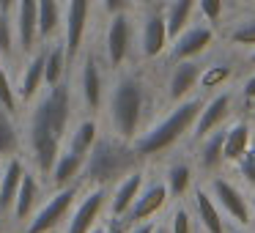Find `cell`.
<instances>
[{
  "mask_svg": "<svg viewBox=\"0 0 255 233\" xmlns=\"http://www.w3.org/2000/svg\"><path fill=\"white\" fill-rule=\"evenodd\" d=\"M72 113H74V94L72 83H63L47 88L33 105L28 118V148L33 159V170L39 176H50L58 154L63 151L69 126H72Z\"/></svg>",
  "mask_w": 255,
  "mask_h": 233,
  "instance_id": "obj_1",
  "label": "cell"
},
{
  "mask_svg": "<svg viewBox=\"0 0 255 233\" xmlns=\"http://www.w3.org/2000/svg\"><path fill=\"white\" fill-rule=\"evenodd\" d=\"M137 162L140 156L132 143L116 137V134L99 137L85 156L80 184H85V187H110V184L121 181L127 173H132L137 167Z\"/></svg>",
  "mask_w": 255,
  "mask_h": 233,
  "instance_id": "obj_2",
  "label": "cell"
},
{
  "mask_svg": "<svg viewBox=\"0 0 255 233\" xmlns=\"http://www.w3.org/2000/svg\"><path fill=\"white\" fill-rule=\"evenodd\" d=\"M145 83L137 77V74H121L116 80L110 91V126L113 134L127 143H134V137L140 134V126H143V116H145Z\"/></svg>",
  "mask_w": 255,
  "mask_h": 233,
  "instance_id": "obj_3",
  "label": "cell"
},
{
  "mask_svg": "<svg viewBox=\"0 0 255 233\" xmlns=\"http://www.w3.org/2000/svg\"><path fill=\"white\" fill-rule=\"evenodd\" d=\"M200 107H203V102L192 99V96L178 102L162 121H156L154 126H148L145 132H140L137 137H134L132 145H134V151H137V156L140 159H148V156H156V154H162V151L173 148L184 134L192 132Z\"/></svg>",
  "mask_w": 255,
  "mask_h": 233,
  "instance_id": "obj_4",
  "label": "cell"
},
{
  "mask_svg": "<svg viewBox=\"0 0 255 233\" xmlns=\"http://www.w3.org/2000/svg\"><path fill=\"white\" fill-rule=\"evenodd\" d=\"M77 195H80V184H69V187L55 189V195L44 203H39V209L30 214L25 233H52L69 217L72 206L77 203Z\"/></svg>",
  "mask_w": 255,
  "mask_h": 233,
  "instance_id": "obj_5",
  "label": "cell"
},
{
  "mask_svg": "<svg viewBox=\"0 0 255 233\" xmlns=\"http://www.w3.org/2000/svg\"><path fill=\"white\" fill-rule=\"evenodd\" d=\"M209 192H211V198L217 200L220 211L233 222V225L247 228L250 222H253V203H250L247 195H244L233 181H228V178H222V176H214L209 184Z\"/></svg>",
  "mask_w": 255,
  "mask_h": 233,
  "instance_id": "obj_6",
  "label": "cell"
},
{
  "mask_svg": "<svg viewBox=\"0 0 255 233\" xmlns=\"http://www.w3.org/2000/svg\"><path fill=\"white\" fill-rule=\"evenodd\" d=\"M107 187H88V192L80 198V203L72 206L66 222V233H91L99 225V217L107 206Z\"/></svg>",
  "mask_w": 255,
  "mask_h": 233,
  "instance_id": "obj_7",
  "label": "cell"
},
{
  "mask_svg": "<svg viewBox=\"0 0 255 233\" xmlns=\"http://www.w3.org/2000/svg\"><path fill=\"white\" fill-rule=\"evenodd\" d=\"M129 50H132V19L127 11H118L110 17L105 36V55L110 69H121L124 61L129 58Z\"/></svg>",
  "mask_w": 255,
  "mask_h": 233,
  "instance_id": "obj_8",
  "label": "cell"
},
{
  "mask_svg": "<svg viewBox=\"0 0 255 233\" xmlns=\"http://www.w3.org/2000/svg\"><path fill=\"white\" fill-rule=\"evenodd\" d=\"M91 17V0H66V22H63V47L69 61L80 55Z\"/></svg>",
  "mask_w": 255,
  "mask_h": 233,
  "instance_id": "obj_9",
  "label": "cell"
},
{
  "mask_svg": "<svg viewBox=\"0 0 255 233\" xmlns=\"http://www.w3.org/2000/svg\"><path fill=\"white\" fill-rule=\"evenodd\" d=\"M170 200V192H167L165 181H151V184H143L137 200L132 203V209L127 211L124 222L127 225H134V222H145V220H154L162 209L167 206Z\"/></svg>",
  "mask_w": 255,
  "mask_h": 233,
  "instance_id": "obj_10",
  "label": "cell"
},
{
  "mask_svg": "<svg viewBox=\"0 0 255 233\" xmlns=\"http://www.w3.org/2000/svg\"><path fill=\"white\" fill-rule=\"evenodd\" d=\"M211 44H214V30H211V25H189L187 30H181L173 39L170 58L173 61H195Z\"/></svg>",
  "mask_w": 255,
  "mask_h": 233,
  "instance_id": "obj_11",
  "label": "cell"
},
{
  "mask_svg": "<svg viewBox=\"0 0 255 233\" xmlns=\"http://www.w3.org/2000/svg\"><path fill=\"white\" fill-rule=\"evenodd\" d=\"M231 102H233V94H231V91H220V94H214L209 102H203L198 118H195L192 137H195V140H203L206 134H211L214 129H220L222 121L231 116Z\"/></svg>",
  "mask_w": 255,
  "mask_h": 233,
  "instance_id": "obj_12",
  "label": "cell"
},
{
  "mask_svg": "<svg viewBox=\"0 0 255 233\" xmlns=\"http://www.w3.org/2000/svg\"><path fill=\"white\" fill-rule=\"evenodd\" d=\"M14 39L22 52H33L39 44V8L36 0H17L14 6Z\"/></svg>",
  "mask_w": 255,
  "mask_h": 233,
  "instance_id": "obj_13",
  "label": "cell"
},
{
  "mask_svg": "<svg viewBox=\"0 0 255 233\" xmlns=\"http://www.w3.org/2000/svg\"><path fill=\"white\" fill-rule=\"evenodd\" d=\"M80 99H83L85 110L96 113L105 102V77L96 55H85L83 58V69H80Z\"/></svg>",
  "mask_w": 255,
  "mask_h": 233,
  "instance_id": "obj_14",
  "label": "cell"
},
{
  "mask_svg": "<svg viewBox=\"0 0 255 233\" xmlns=\"http://www.w3.org/2000/svg\"><path fill=\"white\" fill-rule=\"evenodd\" d=\"M167 41H170V36H167L165 14L151 11L143 19V28H140V52H143V58H148V61L159 58L167 50Z\"/></svg>",
  "mask_w": 255,
  "mask_h": 233,
  "instance_id": "obj_15",
  "label": "cell"
},
{
  "mask_svg": "<svg viewBox=\"0 0 255 233\" xmlns=\"http://www.w3.org/2000/svg\"><path fill=\"white\" fill-rule=\"evenodd\" d=\"M192 214L198 220V225L203 228V233H228L225 214L220 211L217 200L211 198V192L206 187H195L192 192Z\"/></svg>",
  "mask_w": 255,
  "mask_h": 233,
  "instance_id": "obj_16",
  "label": "cell"
},
{
  "mask_svg": "<svg viewBox=\"0 0 255 233\" xmlns=\"http://www.w3.org/2000/svg\"><path fill=\"white\" fill-rule=\"evenodd\" d=\"M44 55H47V47L41 50H33L25 63L22 74H19V83H17V99L19 105H28L39 96L41 85H44Z\"/></svg>",
  "mask_w": 255,
  "mask_h": 233,
  "instance_id": "obj_17",
  "label": "cell"
},
{
  "mask_svg": "<svg viewBox=\"0 0 255 233\" xmlns=\"http://www.w3.org/2000/svg\"><path fill=\"white\" fill-rule=\"evenodd\" d=\"M200 63L198 61H176L170 77H167V99L173 105L184 102L195 88H198V80H200Z\"/></svg>",
  "mask_w": 255,
  "mask_h": 233,
  "instance_id": "obj_18",
  "label": "cell"
},
{
  "mask_svg": "<svg viewBox=\"0 0 255 233\" xmlns=\"http://www.w3.org/2000/svg\"><path fill=\"white\" fill-rule=\"evenodd\" d=\"M143 184H145V178L140 170H132V173H127L121 181H116V189H113V195L107 198V203H110V217L124 220L127 211L132 209V203L137 200Z\"/></svg>",
  "mask_w": 255,
  "mask_h": 233,
  "instance_id": "obj_19",
  "label": "cell"
},
{
  "mask_svg": "<svg viewBox=\"0 0 255 233\" xmlns=\"http://www.w3.org/2000/svg\"><path fill=\"white\" fill-rule=\"evenodd\" d=\"M39 195H41L39 173L25 167L22 181H19V189H17V198H14V206H11V220L28 222L30 214H33V209L39 206Z\"/></svg>",
  "mask_w": 255,
  "mask_h": 233,
  "instance_id": "obj_20",
  "label": "cell"
},
{
  "mask_svg": "<svg viewBox=\"0 0 255 233\" xmlns=\"http://www.w3.org/2000/svg\"><path fill=\"white\" fill-rule=\"evenodd\" d=\"M25 167L28 165L19 156H8L3 170H0V217L11 214V206H14V198H17V189H19V181H22Z\"/></svg>",
  "mask_w": 255,
  "mask_h": 233,
  "instance_id": "obj_21",
  "label": "cell"
},
{
  "mask_svg": "<svg viewBox=\"0 0 255 233\" xmlns=\"http://www.w3.org/2000/svg\"><path fill=\"white\" fill-rule=\"evenodd\" d=\"M253 145V126L247 121H233L231 126H225V140H222V156L225 162L236 165L247 148Z\"/></svg>",
  "mask_w": 255,
  "mask_h": 233,
  "instance_id": "obj_22",
  "label": "cell"
},
{
  "mask_svg": "<svg viewBox=\"0 0 255 233\" xmlns=\"http://www.w3.org/2000/svg\"><path fill=\"white\" fill-rule=\"evenodd\" d=\"M83 165H85V156H80V154H74V151L63 148L61 154H58L52 170H50V184L55 189L69 187V184H80L77 178L83 176Z\"/></svg>",
  "mask_w": 255,
  "mask_h": 233,
  "instance_id": "obj_23",
  "label": "cell"
},
{
  "mask_svg": "<svg viewBox=\"0 0 255 233\" xmlns=\"http://www.w3.org/2000/svg\"><path fill=\"white\" fill-rule=\"evenodd\" d=\"M222 140H225V129H214L211 134H206L203 140H200V154H198V165L203 173H214L217 167L225 162V156H222Z\"/></svg>",
  "mask_w": 255,
  "mask_h": 233,
  "instance_id": "obj_24",
  "label": "cell"
},
{
  "mask_svg": "<svg viewBox=\"0 0 255 233\" xmlns=\"http://www.w3.org/2000/svg\"><path fill=\"white\" fill-rule=\"evenodd\" d=\"M195 8H198V0H170V6H167V11H165L170 41L176 39L181 30L189 28V22H192V17H195Z\"/></svg>",
  "mask_w": 255,
  "mask_h": 233,
  "instance_id": "obj_25",
  "label": "cell"
},
{
  "mask_svg": "<svg viewBox=\"0 0 255 233\" xmlns=\"http://www.w3.org/2000/svg\"><path fill=\"white\" fill-rule=\"evenodd\" d=\"M96 140H99V123H96L94 118H83V121L69 132L66 148L74 151V154H80V156H88V151L94 148Z\"/></svg>",
  "mask_w": 255,
  "mask_h": 233,
  "instance_id": "obj_26",
  "label": "cell"
},
{
  "mask_svg": "<svg viewBox=\"0 0 255 233\" xmlns=\"http://www.w3.org/2000/svg\"><path fill=\"white\" fill-rule=\"evenodd\" d=\"M69 55H66V47H63V41H58V44H52L50 50H47L44 55V85L47 88H52V85L63 83L66 80V66H69Z\"/></svg>",
  "mask_w": 255,
  "mask_h": 233,
  "instance_id": "obj_27",
  "label": "cell"
},
{
  "mask_svg": "<svg viewBox=\"0 0 255 233\" xmlns=\"http://www.w3.org/2000/svg\"><path fill=\"white\" fill-rule=\"evenodd\" d=\"M19 145H22V137H19V129L14 116L0 105V159H8V156L19 154Z\"/></svg>",
  "mask_w": 255,
  "mask_h": 233,
  "instance_id": "obj_28",
  "label": "cell"
},
{
  "mask_svg": "<svg viewBox=\"0 0 255 233\" xmlns=\"http://www.w3.org/2000/svg\"><path fill=\"white\" fill-rule=\"evenodd\" d=\"M192 181H195V170L187 162H173L165 173V187L170 192V198H176V200L184 198L192 189Z\"/></svg>",
  "mask_w": 255,
  "mask_h": 233,
  "instance_id": "obj_29",
  "label": "cell"
},
{
  "mask_svg": "<svg viewBox=\"0 0 255 233\" xmlns=\"http://www.w3.org/2000/svg\"><path fill=\"white\" fill-rule=\"evenodd\" d=\"M39 8V39L47 41L61 28V0H36Z\"/></svg>",
  "mask_w": 255,
  "mask_h": 233,
  "instance_id": "obj_30",
  "label": "cell"
},
{
  "mask_svg": "<svg viewBox=\"0 0 255 233\" xmlns=\"http://www.w3.org/2000/svg\"><path fill=\"white\" fill-rule=\"evenodd\" d=\"M233 77V66L228 63H211V66L200 69V80H198V88L203 91H217Z\"/></svg>",
  "mask_w": 255,
  "mask_h": 233,
  "instance_id": "obj_31",
  "label": "cell"
},
{
  "mask_svg": "<svg viewBox=\"0 0 255 233\" xmlns=\"http://www.w3.org/2000/svg\"><path fill=\"white\" fill-rule=\"evenodd\" d=\"M0 105L6 107L11 116H17V113H19L17 88L11 85V77H8V72H6V66H3V61H0Z\"/></svg>",
  "mask_w": 255,
  "mask_h": 233,
  "instance_id": "obj_32",
  "label": "cell"
},
{
  "mask_svg": "<svg viewBox=\"0 0 255 233\" xmlns=\"http://www.w3.org/2000/svg\"><path fill=\"white\" fill-rule=\"evenodd\" d=\"M170 233H195V214L187 209V206H176L170 214V225H167Z\"/></svg>",
  "mask_w": 255,
  "mask_h": 233,
  "instance_id": "obj_33",
  "label": "cell"
},
{
  "mask_svg": "<svg viewBox=\"0 0 255 233\" xmlns=\"http://www.w3.org/2000/svg\"><path fill=\"white\" fill-rule=\"evenodd\" d=\"M228 39L236 47H255V19H247V22H242L239 28H233Z\"/></svg>",
  "mask_w": 255,
  "mask_h": 233,
  "instance_id": "obj_34",
  "label": "cell"
},
{
  "mask_svg": "<svg viewBox=\"0 0 255 233\" xmlns=\"http://www.w3.org/2000/svg\"><path fill=\"white\" fill-rule=\"evenodd\" d=\"M0 55L11 58L14 55V25L8 22V14L0 11Z\"/></svg>",
  "mask_w": 255,
  "mask_h": 233,
  "instance_id": "obj_35",
  "label": "cell"
},
{
  "mask_svg": "<svg viewBox=\"0 0 255 233\" xmlns=\"http://www.w3.org/2000/svg\"><path fill=\"white\" fill-rule=\"evenodd\" d=\"M239 173H242V178L250 184V187H255V143L247 148V154L242 156V159L236 162Z\"/></svg>",
  "mask_w": 255,
  "mask_h": 233,
  "instance_id": "obj_36",
  "label": "cell"
},
{
  "mask_svg": "<svg viewBox=\"0 0 255 233\" xmlns=\"http://www.w3.org/2000/svg\"><path fill=\"white\" fill-rule=\"evenodd\" d=\"M198 8H200V14H203V19L206 22H220V17H222V8H225V0H198Z\"/></svg>",
  "mask_w": 255,
  "mask_h": 233,
  "instance_id": "obj_37",
  "label": "cell"
},
{
  "mask_svg": "<svg viewBox=\"0 0 255 233\" xmlns=\"http://www.w3.org/2000/svg\"><path fill=\"white\" fill-rule=\"evenodd\" d=\"M102 6H105V11L113 17V14H118V11H127L129 0H102Z\"/></svg>",
  "mask_w": 255,
  "mask_h": 233,
  "instance_id": "obj_38",
  "label": "cell"
},
{
  "mask_svg": "<svg viewBox=\"0 0 255 233\" xmlns=\"http://www.w3.org/2000/svg\"><path fill=\"white\" fill-rule=\"evenodd\" d=\"M156 220H145V222H134V225H127V233H154Z\"/></svg>",
  "mask_w": 255,
  "mask_h": 233,
  "instance_id": "obj_39",
  "label": "cell"
},
{
  "mask_svg": "<svg viewBox=\"0 0 255 233\" xmlns=\"http://www.w3.org/2000/svg\"><path fill=\"white\" fill-rule=\"evenodd\" d=\"M242 96L247 102H255V74H250V77L242 83Z\"/></svg>",
  "mask_w": 255,
  "mask_h": 233,
  "instance_id": "obj_40",
  "label": "cell"
},
{
  "mask_svg": "<svg viewBox=\"0 0 255 233\" xmlns=\"http://www.w3.org/2000/svg\"><path fill=\"white\" fill-rule=\"evenodd\" d=\"M105 233H127V222H124V220H116V217H110V222L105 225Z\"/></svg>",
  "mask_w": 255,
  "mask_h": 233,
  "instance_id": "obj_41",
  "label": "cell"
},
{
  "mask_svg": "<svg viewBox=\"0 0 255 233\" xmlns=\"http://www.w3.org/2000/svg\"><path fill=\"white\" fill-rule=\"evenodd\" d=\"M14 6H17V0H0V11L3 14H11Z\"/></svg>",
  "mask_w": 255,
  "mask_h": 233,
  "instance_id": "obj_42",
  "label": "cell"
},
{
  "mask_svg": "<svg viewBox=\"0 0 255 233\" xmlns=\"http://www.w3.org/2000/svg\"><path fill=\"white\" fill-rule=\"evenodd\" d=\"M228 233H250V231H247V228H242V225H233Z\"/></svg>",
  "mask_w": 255,
  "mask_h": 233,
  "instance_id": "obj_43",
  "label": "cell"
},
{
  "mask_svg": "<svg viewBox=\"0 0 255 233\" xmlns=\"http://www.w3.org/2000/svg\"><path fill=\"white\" fill-rule=\"evenodd\" d=\"M154 233H170V231H167V225H159V222H156V228H154Z\"/></svg>",
  "mask_w": 255,
  "mask_h": 233,
  "instance_id": "obj_44",
  "label": "cell"
},
{
  "mask_svg": "<svg viewBox=\"0 0 255 233\" xmlns=\"http://www.w3.org/2000/svg\"><path fill=\"white\" fill-rule=\"evenodd\" d=\"M91 233H105V225H96V228H94V231H91Z\"/></svg>",
  "mask_w": 255,
  "mask_h": 233,
  "instance_id": "obj_45",
  "label": "cell"
},
{
  "mask_svg": "<svg viewBox=\"0 0 255 233\" xmlns=\"http://www.w3.org/2000/svg\"><path fill=\"white\" fill-rule=\"evenodd\" d=\"M250 63H253V66H255V50L250 52Z\"/></svg>",
  "mask_w": 255,
  "mask_h": 233,
  "instance_id": "obj_46",
  "label": "cell"
},
{
  "mask_svg": "<svg viewBox=\"0 0 255 233\" xmlns=\"http://www.w3.org/2000/svg\"><path fill=\"white\" fill-rule=\"evenodd\" d=\"M253 217H255V203H253Z\"/></svg>",
  "mask_w": 255,
  "mask_h": 233,
  "instance_id": "obj_47",
  "label": "cell"
},
{
  "mask_svg": "<svg viewBox=\"0 0 255 233\" xmlns=\"http://www.w3.org/2000/svg\"><path fill=\"white\" fill-rule=\"evenodd\" d=\"M233 3H242V0H233Z\"/></svg>",
  "mask_w": 255,
  "mask_h": 233,
  "instance_id": "obj_48",
  "label": "cell"
},
{
  "mask_svg": "<svg viewBox=\"0 0 255 233\" xmlns=\"http://www.w3.org/2000/svg\"><path fill=\"white\" fill-rule=\"evenodd\" d=\"M0 233H3V228H0Z\"/></svg>",
  "mask_w": 255,
  "mask_h": 233,
  "instance_id": "obj_49",
  "label": "cell"
}]
</instances>
